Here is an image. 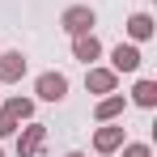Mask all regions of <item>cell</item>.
<instances>
[{
    "instance_id": "obj_4",
    "label": "cell",
    "mask_w": 157,
    "mask_h": 157,
    "mask_svg": "<svg viewBox=\"0 0 157 157\" xmlns=\"http://www.w3.org/2000/svg\"><path fill=\"white\" fill-rule=\"evenodd\" d=\"M123 140H128V136H123V123H115V119H110V123H102V128L94 132V149H98V153H119V144H123Z\"/></svg>"
},
{
    "instance_id": "obj_3",
    "label": "cell",
    "mask_w": 157,
    "mask_h": 157,
    "mask_svg": "<svg viewBox=\"0 0 157 157\" xmlns=\"http://www.w3.org/2000/svg\"><path fill=\"white\" fill-rule=\"evenodd\" d=\"M43 144H47V128H43V123H26V128H17V157H38Z\"/></svg>"
},
{
    "instance_id": "obj_16",
    "label": "cell",
    "mask_w": 157,
    "mask_h": 157,
    "mask_svg": "<svg viewBox=\"0 0 157 157\" xmlns=\"http://www.w3.org/2000/svg\"><path fill=\"white\" fill-rule=\"evenodd\" d=\"M0 157H4V153H0Z\"/></svg>"
},
{
    "instance_id": "obj_11",
    "label": "cell",
    "mask_w": 157,
    "mask_h": 157,
    "mask_svg": "<svg viewBox=\"0 0 157 157\" xmlns=\"http://www.w3.org/2000/svg\"><path fill=\"white\" fill-rule=\"evenodd\" d=\"M132 102H136V106H144V110H153V106H157V81H149V77H144V81H136Z\"/></svg>"
},
{
    "instance_id": "obj_1",
    "label": "cell",
    "mask_w": 157,
    "mask_h": 157,
    "mask_svg": "<svg viewBox=\"0 0 157 157\" xmlns=\"http://www.w3.org/2000/svg\"><path fill=\"white\" fill-rule=\"evenodd\" d=\"M94 26H98V13H94L89 4H68V9L59 13V30L72 34V38H77V34H89Z\"/></svg>"
},
{
    "instance_id": "obj_7",
    "label": "cell",
    "mask_w": 157,
    "mask_h": 157,
    "mask_svg": "<svg viewBox=\"0 0 157 157\" xmlns=\"http://www.w3.org/2000/svg\"><path fill=\"white\" fill-rule=\"evenodd\" d=\"M98 55H102V43H98V34H94V30L72 38V59H81V64H89V68H94V59H98Z\"/></svg>"
},
{
    "instance_id": "obj_13",
    "label": "cell",
    "mask_w": 157,
    "mask_h": 157,
    "mask_svg": "<svg viewBox=\"0 0 157 157\" xmlns=\"http://www.w3.org/2000/svg\"><path fill=\"white\" fill-rule=\"evenodd\" d=\"M119 149H123V157H153V149H149L144 140H136V144H132V140H123Z\"/></svg>"
},
{
    "instance_id": "obj_14",
    "label": "cell",
    "mask_w": 157,
    "mask_h": 157,
    "mask_svg": "<svg viewBox=\"0 0 157 157\" xmlns=\"http://www.w3.org/2000/svg\"><path fill=\"white\" fill-rule=\"evenodd\" d=\"M17 128H21V123H17L13 115H4V110H0V140H4V136H17Z\"/></svg>"
},
{
    "instance_id": "obj_10",
    "label": "cell",
    "mask_w": 157,
    "mask_h": 157,
    "mask_svg": "<svg viewBox=\"0 0 157 157\" xmlns=\"http://www.w3.org/2000/svg\"><path fill=\"white\" fill-rule=\"evenodd\" d=\"M153 34H157V26H153L149 13H132V17H128V38H132V43H149Z\"/></svg>"
},
{
    "instance_id": "obj_12",
    "label": "cell",
    "mask_w": 157,
    "mask_h": 157,
    "mask_svg": "<svg viewBox=\"0 0 157 157\" xmlns=\"http://www.w3.org/2000/svg\"><path fill=\"white\" fill-rule=\"evenodd\" d=\"M0 110H4V115H13L17 123H30V119H34V102H30V98H9Z\"/></svg>"
},
{
    "instance_id": "obj_15",
    "label": "cell",
    "mask_w": 157,
    "mask_h": 157,
    "mask_svg": "<svg viewBox=\"0 0 157 157\" xmlns=\"http://www.w3.org/2000/svg\"><path fill=\"white\" fill-rule=\"evenodd\" d=\"M64 157H85V153H77V149H72V153H64Z\"/></svg>"
},
{
    "instance_id": "obj_2",
    "label": "cell",
    "mask_w": 157,
    "mask_h": 157,
    "mask_svg": "<svg viewBox=\"0 0 157 157\" xmlns=\"http://www.w3.org/2000/svg\"><path fill=\"white\" fill-rule=\"evenodd\" d=\"M34 94H38L43 102H64V98H68V77H64V72H38Z\"/></svg>"
},
{
    "instance_id": "obj_5",
    "label": "cell",
    "mask_w": 157,
    "mask_h": 157,
    "mask_svg": "<svg viewBox=\"0 0 157 157\" xmlns=\"http://www.w3.org/2000/svg\"><path fill=\"white\" fill-rule=\"evenodd\" d=\"M140 59H144V55H140L136 43H119V47L110 51V68H115V72H136Z\"/></svg>"
},
{
    "instance_id": "obj_6",
    "label": "cell",
    "mask_w": 157,
    "mask_h": 157,
    "mask_svg": "<svg viewBox=\"0 0 157 157\" xmlns=\"http://www.w3.org/2000/svg\"><path fill=\"white\" fill-rule=\"evenodd\" d=\"M115 85H119V72H115V68H89V72H85V89H89V94H115Z\"/></svg>"
},
{
    "instance_id": "obj_8",
    "label": "cell",
    "mask_w": 157,
    "mask_h": 157,
    "mask_svg": "<svg viewBox=\"0 0 157 157\" xmlns=\"http://www.w3.org/2000/svg\"><path fill=\"white\" fill-rule=\"evenodd\" d=\"M21 77H26V55L21 51H4L0 55V85H13Z\"/></svg>"
},
{
    "instance_id": "obj_9",
    "label": "cell",
    "mask_w": 157,
    "mask_h": 157,
    "mask_svg": "<svg viewBox=\"0 0 157 157\" xmlns=\"http://www.w3.org/2000/svg\"><path fill=\"white\" fill-rule=\"evenodd\" d=\"M123 110H128V98H123V94H106L102 102L94 106V119H98V123H110V119H119Z\"/></svg>"
}]
</instances>
